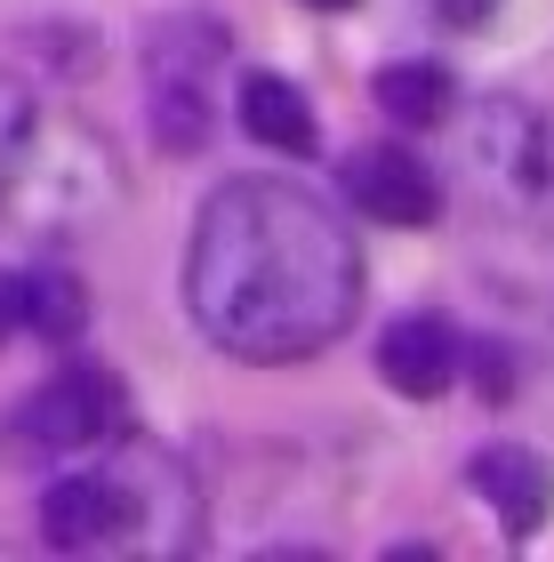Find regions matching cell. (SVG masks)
Wrapping results in <instances>:
<instances>
[{"label":"cell","mask_w":554,"mask_h":562,"mask_svg":"<svg viewBox=\"0 0 554 562\" xmlns=\"http://www.w3.org/2000/svg\"><path fill=\"white\" fill-rule=\"evenodd\" d=\"M185 314L234 362H306L362 314V249L297 177H225L185 241Z\"/></svg>","instance_id":"6da1fadb"},{"label":"cell","mask_w":554,"mask_h":562,"mask_svg":"<svg viewBox=\"0 0 554 562\" xmlns=\"http://www.w3.org/2000/svg\"><path fill=\"white\" fill-rule=\"evenodd\" d=\"M41 539L65 554L97 547H145V554H185L201 547V491L185 458L154 442H105V458L81 474H57L41 491Z\"/></svg>","instance_id":"7a4b0ae2"},{"label":"cell","mask_w":554,"mask_h":562,"mask_svg":"<svg viewBox=\"0 0 554 562\" xmlns=\"http://www.w3.org/2000/svg\"><path fill=\"white\" fill-rule=\"evenodd\" d=\"M121 193H129V177H121L113 137L81 113H48V105L33 113V130L16 137L9 169H0V210L33 241H72L105 225Z\"/></svg>","instance_id":"3957f363"},{"label":"cell","mask_w":554,"mask_h":562,"mask_svg":"<svg viewBox=\"0 0 554 562\" xmlns=\"http://www.w3.org/2000/svg\"><path fill=\"white\" fill-rule=\"evenodd\" d=\"M459 177L498 225L554 241V105H539V97H483V105H466Z\"/></svg>","instance_id":"277c9868"},{"label":"cell","mask_w":554,"mask_h":562,"mask_svg":"<svg viewBox=\"0 0 554 562\" xmlns=\"http://www.w3.org/2000/svg\"><path fill=\"white\" fill-rule=\"evenodd\" d=\"M225 24L210 16H161L145 33V113H154L161 153H201L210 145V72L225 57Z\"/></svg>","instance_id":"5b68a950"},{"label":"cell","mask_w":554,"mask_h":562,"mask_svg":"<svg viewBox=\"0 0 554 562\" xmlns=\"http://www.w3.org/2000/svg\"><path fill=\"white\" fill-rule=\"evenodd\" d=\"M121 418H129L121 378L105 362H72V370L41 378V386L16 402L9 434H16V450L65 458V450H105V442H121Z\"/></svg>","instance_id":"8992f818"},{"label":"cell","mask_w":554,"mask_h":562,"mask_svg":"<svg viewBox=\"0 0 554 562\" xmlns=\"http://www.w3.org/2000/svg\"><path fill=\"white\" fill-rule=\"evenodd\" d=\"M338 177H346V201H354L362 217H377V225H426L442 210L426 161H418V153H402V145H354Z\"/></svg>","instance_id":"52a82bcc"},{"label":"cell","mask_w":554,"mask_h":562,"mask_svg":"<svg viewBox=\"0 0 554 562\" xmlns=\"http://www.w3.org/2000/svg\"><path fill=\"white\" fill-rule=\"evenodd\" d=\"M466 491L498 515L507 539H531V530H546V515H554V474H546V458L522 450V442L474 450V458H466Z\"/></svg>","instance_id":"ba28073f"},{"label":"cell","mask_w":554,"mask_h":562,"mask_svg":"<svg viewBox=\"0 0 554 562\" xmlns=\"http://www.w3.org/2000/svg\"><path fill=\"white\" fill-rule=\"evenodd\" d=\"M459 370H466V346L442 314H402V322H386V338H377V378H386L394 394H410V402L450 394Z\"/></svg>","instance_id":"9c48e42d"},{"label":"cell","mask_w":554,"mask_h":562,"mask_svg":"<svg viewBox=\"0 0 554 562\" xmlns=\"http://www.w3.org/2000/svg\"><path fill=\"white\" fill-rule=\"evenodd\" d=\"M234 113H241V130L273 145V153H314L321 145V121L306 105V89H290L282 72H249L241 97H234Z\"/></svg>","instance_id":"30bf717a"},{"label":"cell","mask_w":554,"mask_h":562,"mask_svg":"<svg viewBox=\"0 0 554 562\" xmlns=\"http://www.w3.org/2000/svg\"><path fill=\"white\" fill-rule=\"evenodd\" d=\"M450 97H459V89H450V72L442 65H386V72H377V113H394V121H410V130H434V121L450 113Z\"/></svg>","instance_id":"8fae6325"},{"label":"cell","mask_w":554,"mask_h":562,"mask_svg":"<svg viewBox=\"0 0 554 562\" xmlns=\"http://www.w3.org/2000/svg\"><path fill=\"white\" fill-rule=\"evenodd\" d=\"M81 322H89V290L72 273H57V266H41V273H24V329L33 338H81Z\"/></svg>","instance_id":"7c38bea8"},{"label":"cell","mask_w":554,"mask_h":562,"mask_svg":"<svg viewBox=\"0 0 554 562\" xmlns=\"http://www.w3.org/2000/svg\"><path fill=\"white\" fill-rule=\"evenodd\" d=\"M33 89H24V81H9V72H0V169H9V153H16V137L24 130H33Z\"/></svg>","instance_id":"4fadbf2b"},{"label":"cell","mask_w":554,"mask_h":562,"mask_svg":"<svg viewBox=\"0 0 554 562\" xmlns=\"http://www.w3.org/2000/svg\"><path fill=\"white\" fill-rule=\"evenodd\" d=\"M426 9H434L450 33H474V24H490L498 9H507V0H426Z\"/></svg>","instance_id":"5bb4252c"},{"label":"cell","mask_w":554,"mask_h":562,"mask_svg":"<svg viewBox=\"0 0 554 562\" xmlns=\"http://www.w3.org/2000/svg\"><path fill=\"white\" fill-rule=\"evenodd\" d=\"M16 329H24V273H16V281L0 273V346H9Z\"/></svg>","instance_id":"9a60e30c"},{"label":"cell","mask_w":554,"mask_h":562,"mask_svg":"<svg viewBox=\"0 0 554 562\" xmlns=\"http://www.w3.org/2000/svg\"><path fill=\"white\" fill-rule=\"evenodd\" d=\"M306 9H354V0H306Z\"/></svg>","instance_id":"2e32d148"}]
</instances>
